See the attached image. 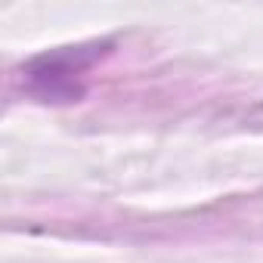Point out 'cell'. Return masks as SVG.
<instances>
[{
	"label": "cell",
	"mask_w": 263,
	"mask_h": 263,
	"mask_svg": "<svg viewBox=\"0 0 263 263\" xmlns=\"http://www.w3.org/2000/svg\"><path fill=\"white\" fill-rule=\"evenodd\" d=\"M102 50H105L102 44H93V47H68L59 53H47L25 68V84L41 99H78L84 90L81 78L102 56Z\"/></svg>",
	"instance_id": "1"
}]
</instances>
